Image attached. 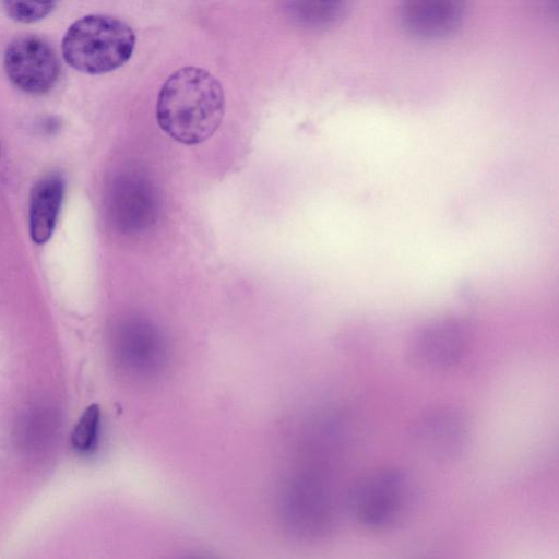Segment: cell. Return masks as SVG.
Listing matches in <instances>:
<instances>
[{
	"label": "cell",
	"instance_id": "obj_1",
	"mask_svg": "<svg viewBox=\"0 0 559 559\" xmlns=\"http://www.w3.org/2000/svg\"><path fill=\"white\" fill-rule=\"evenodd\" d=\"M225 112L221 82L207 70L183 67L163 84L156 104L160 129L174 140L194 145L211 138Z\"/></svg>",
	"mask_w": 559,
	"mask_h": 559
},
{
	"label": "cell",
	"instance_id": "obj_13",
	"mask_svg": "<svg viewBox=\"0 0 559 559\" xmlns=\"http://www.w3.org/2000/svg\"><path fill=\"white\" fill-rule=\"evenodd\" d=\"M0 152H1V150H0Z\"/></svg>",
	"mask_w": 559,
	"mask_h": 559
},
{
	"label": "cell",
	"instance_id": "obj_4",
	"mask_svg": "<svg viewBox=\"0 0 559 559\" xmlns=\"http://www.w3.org/2000/svg\"><path fill=\"white\" fill-rule=\"evenodd\" d=\"M467 323L454 316L431 319L415 329L407 344L412 362L425 370L443 371L455 367L469 345Z\"/></svg>",
	"mask_w": 559,
	"mask_h": 559
},
{
	"label": "cell",
	"instance_id": "obj_5",
	"mask_svg": "<svg viewBox=\"0 0 559 559\" xmlns=\"http://www.w3.org/2000/svg\"><path fill=\"white\" fill-rule=\"evenodd\" d=\"M471 436L467 414L451 404L427 408L413 423L411 443L423 456L447 462L459 456L466 448Z\"/></svg>",
	"mask_w": 559,
	"mask_h": 559
},
{
	"label": "cell",
	"instance_id": "obj_7",
	"mask_svg": "<svg viewBox=\"0 0 559 559\" xmlns=\"http://www.w3.org/2000/svg\"><path fill=\"white\" fill-rule=\"evenodd\" d=\"M466 8L467 0H399L397 15L412 38L439 41L460 29Z\"/></svg>",
	"mask_w": 559,
	"mask_h": 559
},
{
	"label": "cell",
	"instance_id": "obj_6",
	"mask_svg": "<svg viewBox=\"0 0 559 559\" xmlns=\"http://www.w3.org/2000/svg\"><path fill=\"white\" fill-rule=\"evenodd\" d=\"M3 68L11 83L31 95L51 91L59 81L61 70L51 45L31 34L15 37L7 46Z\"/></svg>",
	"mask_w": 559,
	"mask_h": 559
},
{
	"label": "cell",
	"instance_id": "obj_12",
	"mask_svg": "<svg viewBox=\"0 0 559 559\" xmlns=\"http://www.w3.org/2000/svg\"><path fill=\"white\" fill-rule=\"evenodd\" d=\"M60 0H1L5 14L13 21L32 24L48 16Z\"/></svg>",
	"mask_w": 559,
	"mask_h": 559
},
{
	"label": "cell",
	"instance_id": "obj_3",
	"mask_svg": "<svg viewBox=\"0 0 559 559\" xmlns=\"http://www.w3.org/2000/svg\"><path fill=\"white\" fill-rule=\"evenodd\" d=\"M415 499V487L406 472L381 468L359 478L346 497L355 521L369 531L382 532L400 524Z\"/></svg>",
	"mask_w": 559,
	"mask_h": 559
},
{
	"label": "cell",
	"instance_id": "obj_10",
	"mask_svg": "<svg viewBox=\"0 0 559 559\" xmlns=\"http://www.w3.org/2000/svg\"><path fill=\"white\" fill-rule=\"evenodd\" d=\"M297 17L312 27H325L346 12L348 0H293Z\"/></svg>",
	"mask_w": 559,
	"mask_h": 559
},
{
	"label": "cell",
	"instance_id": "obj_11",
	"mask_svg": "<svg viewBox=\"0 0 559 559\" xmlns=\"http://www.w3.org/2000/svg\"><path fill=\"white\" fill-rule=\"evenodd\" d=\"M100 407L88 405L76 421L71 433V445L80 454L92 452L97 443L100 426Z\"/></svg>",
	"mask_w": 559,
	"mask_h": 559
},
{
	"label": "cell",
	"instance_id": "obj_2",
	"mask_svg": "<svg viewBox=\"0 0 559 559\" xmlns=\"http://www.w3.org/2000/svg\"><path fill=\"white\" fill-rule=\"evenodd\" d=\"M136 37L122 20L107 14H88L67 29L61 50L64 61L79 72L104 74L126 64Z\"/></svg>",
	"mask_w": 559,
	"mask_h": 559
},
{
	"label": "cell",
	"instance_id": "obj_9",
	"mask_svg": "<svg viewBox=\"0 0 559 559\" xmlns=\"http://www.w3.org/2000/svg\"><path fill=\"white\" fill-rule=\"evenodd\" d=\"M63 194L64 180L57 173L44 176L33 187L28 203V230L35 243L44 245L51 238Z\"/></svg>",
	"mask_w": 559,
	"mask_h": 559
},
{
	"label": "cell",
	"instance_id": "obj_8",
	"mask_svg": "<svg viewBox=\"0 0 559 559\" xmlns=\"http://www.w3.org/2000/svg\"><path fill=\"white\" fill-rule=\"evenodd\" d=\"M109 209L115 224L123 231L136 233L146 229L157 215L154 187L142 175H123L111 187Z\"/></svg>",
	"mask_w": 559,
	"mask_h": 559
}]
</instances>
